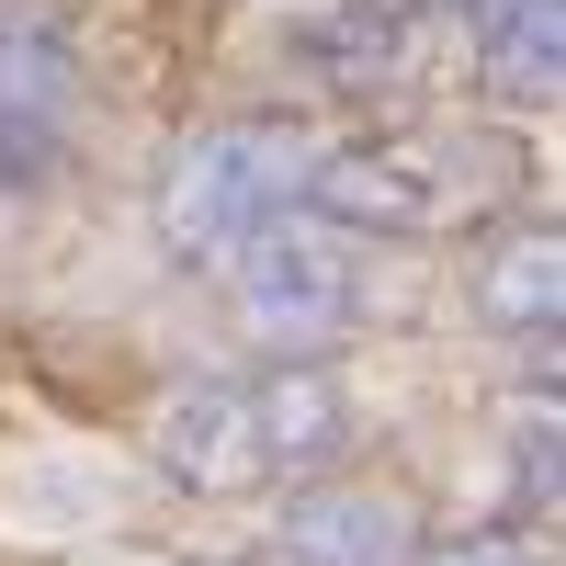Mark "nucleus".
Returning a JSON list of instances; mask_svg holds the SVG:
<instances>
[{"label": "nucleus", "instance_id": "6e6552de", "mask_svg": "<svg viewBox=\"0 0 566 566\" xmlns=\"http://www.w3.org/2000/svg\"><path fill=\"white\" fill-rule=\"evenodd\" d=\"M250 431H261V488H306L352 464V386L328 363H272L250 374Z\"/></svg>", "mask_w": 566, "mask_h": 566}, {"label": "nucleus", "instance_id": "7ed1b4c3", "mask_svg": "<svg viewBox=\"0 0 566 566\" xmlns=\"http://www.w3.org/2000/svg\"><path fill=\"white\" fill-rule=\"evenodd\" d=\"M227 295H239V328L272 340L283 363H328L374 317V272H363V239L317 216H272L261 239L227 261Z\"/></svg>", "mask_w": 566, "mask_h": 566}, {"label": "nucleus", "instance_id": "9d476101", "mask_svg": "<svg viewBox=\"0 0 566 566\" xmlns=\"http://www.w3.org/2000/svg\"><path fill=\"white\" fill-rule=\"evenodd\" d=\"M476 80L499 114H555L566 80V0H488L476 12Z\"/></svg>", "mask_w": 566, "mask_h": 566}, {"label": "nucleus", "instance_id": "9b49d317", "mask_svg": "<svg viewBox=\"0 0 566 566\" xmlns=\"http://www.w3.org/2000/svg\"><path fill=\"white\" fill-rule=\"evenodd\" d=\"M522 510H555V386L522 397Z\"/></svg>", "mask_w": 566, "mask_h": 566}, {"label": "nucleus", "instance_id": "ddd939ff", "mask_svg": "<svg viewBox=\"0 0 566 566\" xmlns=\"http://www.w3.org/2000/svg\"><path fill=\"white\" fill-rule=\"evenodd\" d=\"M408 12H464V23H476V12H488V0H408Z\"/></svg>", "mask_w": 566, "mask_h": 566}, {"label": "nucleus", "instance_id": "20e7f679", "mask_svg": "<svg viewBox=\"0 0 566 566\" xmlns=\"http://www.w3.org/2000/svg\"><path fill=\"white\" fill-rule=\"evenodd\" d=\"M80 114V23L57 0H0V193H34Z\"/></svg>", "mask_w": 566, "mask_h": 566}, {"label": "nucleus", "instance_id": "f257e3e1", "mask_svg": "<svg viewBox=\"0 0 566 566\" xmlns=\"http://www.w3.org/2000/svg\"><path fill=\"white\" fill-rule=\"evenodd\" d=\"M499 193H510V159L476 125L317 136V170H306V216L340 227V239H442V227H488Z\"/></svg>", "mask_w": 566, "mask_h": 566}, {"label": "nucleus", "instance_id": "1a4fd4ad", "mask_svg": "<svg viewBox=\"0 0 566 566\" xmlns=\"http://www.w3.org/2000/svg\"><path fill=\"white\" fill-rule=\"evenodd\" d=\"M283 57H295L317 91H397L419 69V12L408 0H328V12H295L283 23Z\"/></svg>", "mask_w": 566, "mask_h": 566}, {"label": "nucleus", "instance_id": "f8f14e48", "mask_svg": "<svg viewBox=\"0 0 566 566\" xmlns=\"http://www.w3.org/2000/svg\"><path fill=\"white\" fill-rule=\"evenodd\" d=\"M408 566H544V555H533L522 533H499V522H488V533H453V544H419Z\"/></svg>", "mask_w": 566, "mask_h": 566}, {"label": "nucleus", "instance_id": "423d86ee", "mask_svg": "<svg viewBox=\"0 0 566 566\" xmlns=\"http://www.w3.org/2000/svg\"><path fill=\"white\" fill-rule=\"evenodd\" d=\"M464 317L488 340H555L566 317V239L555 216H488L464 250Z\"/></svg>", "mask_w": 566, "mask_h": 566}, {"label": "nucleus", "instance_id": "0eeeda50", "mask_svg": "<svg viewBox=\"0 0 566 566\" xmlns=\"http://www.w3.org/2000/svg\"><path fill=\"white\" fill-rule=\"evenodd\" d=\"M419 522L397 488H363V476H306L272 522V566H408Z\"/></svg>", "mask_w": 566, "mask_h": 566}, {"label": "nucleus", "instance_id": "f03ea898", "mask_svg": "<svg viewBox=\"0 0 566 566\" xmlns=\"http://www.w3.org/2000/svg\"><path fill=\"white\" fill-rule=\"evenodd\" d=\"M306 170H317V125L295 114H216L170 148L159 170V239L170 261L227 272L272 216H306Z\"/></svg>", "mask_w": 566, "mask_h": 566}, {"label": "nucleus", "instance_id": "39448f33", "mask_svg": "<svg viewBox=\"0 0 566 566\" xmlns=\"http://www.w3.org/2000/svg\"><path fill=\"white\" fill-rule=\"evenodd\" d=\"M148 464L181 499H250L261 488V431H250V374H193L148 419Z\"/></svg>", "mask_w": 566, "mask_h": 566}]
</instances>
